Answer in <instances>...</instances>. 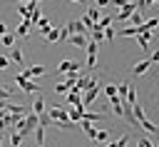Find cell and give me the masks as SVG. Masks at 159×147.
Returning <instances> with one entry per match:
<instances>
[{
  "instance_id": "obj_1",
  "label": "cell",
  "mask_w": 159,
  "mask_h": 147,
  "mask_svg": "<svg viewBox=\"0 0 159 147\" xmlns=\"http://www.w3.org/2000/svg\"><path fill=\"white\" fill-rule=\"evenodd\" d=\"M47 117L52 120V127H57V130H72L75 127V122L70 120V115H67V110L65 107H50L47 110Z\"/></svg>"
},
{
  "instance_id": "obj_2",
  "label": "cell",
  "mask_w": 159,
  "mask_h": 147,
  "mask_svg": "<svg viewBox=\"0 0 159 147\" xmlns=\"http://www.w3.org/2000/svg\"><path fill=\"white\" fill-rule=\"evenodd\" d=\"M70 70H82V62L67 57V60H62V62L57 65V75H65V72H70Z\"/></svg>"
},
{
  "instance_id": "obj_3",
  "label": "cell",
  "mask_w": 159,
  "mask_h": 147,
  "mask_svg": "<svg viewBox=\"0 0 159 147\" xmlns=\"http://www.w3.org/2000/svg\"><path fill=\"white\" fill-rule=\"evenodd\" d=\"M94 85H97V77H92V75H84V77H80V80H77L72 87H75V90L82 95L84 90H89V87H94Z\"/></svg>"
},
{
  "instance_id": "obj_4",
  "label": "cell",
  "mask_w": 159,
  "mask_h": 147,
  "mask_svg": "<svg viewBox=\"0 0 159 147\" xmlns=\"http://www.w3.org/2000/svg\"><path fill=\"white\" fill-rule=\"evenodd\" d=\"M97 45H99V42L89 40V42H87V47H84V50H87V67H89V70H92V67H97Z\"/></svg>"
},
{
  "instance_id": "obj_5",
  "label": "cell",
  "mask_w": 159,
  "mask_h": 147,
  "mask_svg": "<svg viewBox=\"0 0 159 147\" xmlns=\"http://www.w3.org/2000/svg\"><path fill=\"white\" fill-rule=\"evenodd\" d=\"M15 85H17L20 90H25L27 95H32V92H42V90H40V85H37V82H32V80H20V77H15Z\"/></svg>"
},
{
  "instance_id": "obj_6",
  "label": "cell",
  "mask_w": 159,
  "mask_h": 147,
  "mask_svg": "<svg viewBox=\"0 0 159 147\" xmlns=\"http://www.w3.org/2000/svg\"><path fill=\"white\" fill-rule=\"evenodd\" d=\"M99 90H102V85H94V87H89V90H84L82 92V105L84 107H89L94 100H97V95H99Z\"/></svg>"
},
{
  "instance_id": "obj_7",
  "label": "cell",
  "mask_w": 159,
  "mask_h": 147,
  "mask_svg": "<svg viewBox=\"0 0 159 147\" xmlns=\"http://www.w3.org/2000/svg\"><path fill=\"white\" fill-rule=\"evenodd\" d=\"M134 10H137V2H134V0H129L124 7H119V10H117V17H119V22H127V20H129V15H132Z\"/></svg>"
},
{
  "instance_id": "obj_8",
  "label": "cell",
  "mask_w": 159,
  "mask_h": 147,
  "mask_svg": "<svg viewBox=\"0 0 159 147\" xmlns=\"http://www.w3.org/2000/svg\"><path fill=\"white\" fill-rule=\"evenodd\" d=\"M67 42H70V45H75V47H87V42H89V37H87L84 32H70V37H67Z\"/></svg>"
},
{
  "instance_id": "obj_9",
  "label": "cell",
  "mask_w": 159,
  "mask_h": 147,
  "mask_svg": "<svg viewBox=\"0 0 159 147\" xmlns=\"http://www.w3.org/2000/svg\"><path fill=\"white\" fill-rule=\"evenodd\" d=\"M149 67H152V60L147 57V60H142V62H137V65L132 67V75H134V77H139V75H144Z\"/></svg>"
},
{
  "instance_id": "obj_10",
  "label": "cell",
  "mask_w": 159,
  "mask_h": 147,
  "mask_svg": "<svg viewBox=\"0 0 159 147\" xmlns=\"http://www.w3.org/2000/svg\"><path fill=\"white\" fill-rule=\"evenodd\" d=\"M30 27H32V22H30V20H20L15 37H27V35H30Z\"/></svg>"
},
{
  "instance_id": "obj_11",
  "label": "cell",
  "mask_w": 159,
  "mask_h": 147,
  "mask_svg": "<svg viewBox=\"0 0 159 147\" xmlns=\"http://www.w3.org/2000/svg\"><path fill=\"white\" fill-rule=\"evenodd\" d=\"M149 40H152V30H147V32L137 35V42H139V47H142L144 52H149Z\"/></svg>"
},
{
  "instance_id": "obj_12",
  "label": "cell",
  "mask_w": 159,
  "mask_h": 147,
  "mask_svg": "<svg viewBox=\"0 0 159 147\" xmlns=\"http://www.w3.org/2000/svg\"><path fill=\"white\" fill-rule=\"evenodd\" d=\"M65 27H67L70 32H84V30H87V27L82 25V20H80V17H75V20H70V22H67Z\"/></svg>"
},
{
  "instance_id": "obj_13",
  "label": "cell",
  "mask_w": 159,
  "mask_h": 147,
  "mask_svg": "<svg viewBox=\"0 0 159 147\" xmlns=\"http://www.w3.org/2000/svg\"><path fill=\"white\" fill-rule=\"evenodd\" d=\"M32 112H35V115H45V100H42V92H40V97L32 100Z\"/></svg>"
},
{
  "instance_id": "obj_14",
  "label": "cell",
  "mask_w": 159,
  "mask_h": 147,
  "mask_svg": "<svg viewBox=\"0 0 159 147\" xmlns=\"http://www.w3.org/2000/svg\"><path fill=\"white\" fill-rule=\"evenodd\" d=\"M89 30H92V37H89V40H94V42H99V40H104V27H99V25L94 22V25H92Z\"/></svg>"
},
{
  "instance_id": "obj_15",
  "label": "cell",
  "mask_w": 159,
  "mask_h": 147,
  "mask_svg": "<svg viewBox=\"0 0 159 147\" xmlns=\"http://www.w3.org/2000/svg\"><path fill=\"white\" fill-rule=\"evenodd\" d=\"M22 60H25V55H22V50L12 45V52H10V62H17V65H22Z\"/></svg>"
},
{
  "instance_id": "obj_16",
  "label": "cell",
  "mask_w": 159,
  "mask_h": 147,
  "mask_svg": "<svg viewBox=\"0 0 159 147\" xmlns=\"http://www.w3.org/2000/svg\"><path fill=\"white\" fill-rule=\"evenodd\" d=\"M30 12H32V10H30V5H27V2H17V15H20L22 20H27V17H30Z\"/></svg>"
},
{
  "instance_id": "obj_17",
  "label": "cell",
  "mask_w": 159,
  "mask_h": 147,
  "mask_svg": "<svg viewBox=\"0 0 159 147\" xmlns=\"http://www.w3.org/2000/svg\"><path fill=\"white\" fill-rule=\"evenodd\" d=\"M119 35H122V37H137V35H139V25H129V27H124Z\"/></svg>"
},
{
  "instance_id": "obj_18",
  "label": "cell",
  "mask_w": 159,
  "mask_h": 147,
  "mask_svg": "<svg viewBox=\"0 0 159 147\" xmlns=\"http://www.w3.org/2000/svg\"><path fill=\"white\" fill-rule=\"evenodd\" d=\"M77 80H80V70H70V72H65V82H67L70 87H72Z\"/></svg>"
},
{
  "instance_id": "obj_19",
  "label": "cell",
  "mask_w": 159,
  "mask_h": 147,
  "mask_svg": "<svg viewBox=\"0 0 159 147\" xmlns=\"http://www.w3.org/2000/svg\"><path fill=\"white\" fill-rule=\"evenodd\" d=\"M132 137L129 135H122L119 140H112V142H107V147H127V142H129Z\"/></svg>"
},
{
  "instance_id": "obj_20",
  "label": "cell",
  "mask_w": 159,
  "mask_h": 147,
  "mask_svg": "<svg viewBox=\"0 0 159 147\" xmlns=\"http://www.w3.org/2000/svg\"><path fill=\"white\" fill-rule=\"evenodd\" d=\"M129 25H142L144 22V17H142V10H134L132 15H129V20H127Z\"/></svg>"
},
{
  "instance_id": "obj_21",
  "label": "cell",
  "mask_w": 159,
  "mask_h": 147,
  "mask_svg": "<svg viewBox=\"0 0 159 147\" xmlns=\"http://www.w3.org/2000/svg\"><path fill=\"white\" fill-rule=\"evenodd\" d=\"M37 27H40V35H47V32L52 30V25H50V20H47L45 15H42V20L37 22Z\"/></svg>"
},
{
  "instance_id": "obj_22",
  "label": "cell",
  "mask_w": 159,
  "mask_h": 147,
  "mask_svg": "<svg viewBox=\"0 0 159 147\" xmlns=\"http://www.w3.org/2000/svg\"><path fill=\"white\" fill-rule=\"evenodd\" d=\"M27 20H30V22H32V25H37V22H40V20H42V10H40V5H37V7H35V10H32V12H30V17H27Z\"/></svg>"
},
{
  "instance_id": "obj_23",
  "label": "cell",
  "mask_w": 159,
  "mask_h": 147,
  "mask_svg": "<svg viewBox=\"0 0 159 147\" xmlns=\"http://www.w3.org/2000/svg\"><path fill=\"white\" fill-rule=\"evenodd\" d=\"M0 45H5V47H12V45H15V35H10V32L0 35Z\"/></svg>"
},
{
  "instance_id": "obj_24",
  "label": "cell",
  "mask_w": 159,
  "mask_h": 147,
  "mask_svg": "<svg viewBox=\"0 0 159 147\" xmlns=\"http://www.w3.org/2000/svg\"><path fill=\"white\" fill-rule=\"evenodd\" d=\"M82 120H89V122L94 125L97 120H102V112H87V110H84V112H82Z\"/></svg>"
},
{
  "instance_id": "obj_25",
  "label": "cell",
  "mask_w": 159,
  "mask_h": 147,
  "mask_svg": "<svg viewBox=\"0 0 159 147\" xmlns=\"http://www.w3.org/2000/svg\"><path fill=\"white\" fill-rule=\"evenodd\" d=\"M35 142H37V145H45V127H42V125L35 127Z\"/></svg>"
},
{
  "instance_id": "obj_26",
  "label": "cell",
  "mask_w": 159,
  "mask_h": 147,
  "mask_svg": "<svg viewBox=\"0 0 159 147\" xmlns=\"http://www.w3.org/2000/svg\"><path fill=\"white\" fill-rule=\"evenodd\" d=\"M15 97V92L10 90V87H5L2 82H0V100H12Z\"/></svg>"
},
{
  "instance_id": "obj_27",
  "label": "cell",
  "mask_w": 159,
  "mask_h": 147,
  "mask_svg": "<svg viewBox=\"0 0 159 147\" xmlns=\"http://www.w3.org/2000/svg\"><path fill=\"white\" fill-rule=\"evenodd\" d=\"M45 37H47V40H45L47 45H50V42H57V37H60V27H52V30H50Z\"/></svg>"
},
{
  "instance_id": "obj_28",
  "label": "cell",
  "mask_w": 159,
  "mask_h": 147,
  "mask_svg": "<svg viewBox=\"0 0 159 147\" xmlns=\"http://www.w3.org/2000/svg\"><path fill=\"white\" fill-rule=\"evenodd\" d=\"M127 90H129V85H127V82H117V95H119L122 100L127 97Z\"/></svg>"
},
{
  "instance_id": "obj_29",
  "label": "cell",
  "mask_w": 159,
  "mask_h": 147,
  "mask_svg": "<svg viewBox=\"0 0 159 147\" xmlns=\"http://www.w3.org/2000/svg\"><path fill=\"white\" fill-rule=\"evenodd\" d=\"M94 142H109V132H107V130H97Z\"/></svg>"
},
{
  "instance_id": "obj_30",
  "label": "cell",
  "mask_w": 159,
  "mask_h": 147,
  "mask_svg": "<svg viewBox=\"0 0 159 147\" xmlns=\"http://www.w3.org/2000/svg\"><path fill=\"white\" fill-rule=\"evenodd\" d=\"M20 142H22V135L15 130V132L10 135V145H12V147H20Z\"/></svg>"
},
{
  "instance_id": "obj_31",
  "label": "cell",
  "mask_w": 159,
  "mask_h": 147,
  "mask_svg": "<svg viewBox=\"0 0 159 147\" xmlns=\"http://www.w3.org/2000/svg\"><path fill=\"white\" fill-rule=\"evenodd\" d=\"M102 90H104V95H107V97H112V95H117V82H112V85H104Z\"/></svg>"
},
{
  "instance_id": "obj_32",
  "label": "cell",
  "mask_w": 159,
  "mask_h": 147,
  "mask_svg": "<svg viewBox=\"0 0 159 147\" xmlns=\"http://www.w3.org/2000/svg\"><path fill=\"white\" fill-rule=\"evenodd\" d=\"M137 147H154V142H152V137H139Z\"/></svg>"
},
{
  "instance_id": "obj_33",
  "label": "cell",
  "mask_w": 159,
  "mask_h": 147,
  "mask_svg": "<svg viewBox=\"0 0 159 147\" xmlns=\"http://www.w3.org/2000/svg\"><path fill=\"white\" fill-rule=\"evenodd\" d=\"M112 20H114V17L104 15V17H99V20H97V25H99V27H109V25H112Z\"/></svg>"
},
{
  "instance_id": "obj_34",
  "label": "cell",
  "mask_w": 159,
  "mask_h": 147,
  "mask_svg": "<svg viewBox=\"0 0 159 147\" xmlns=\"http://www.w3.org/2000/svg\"><path fill=\"white\" fill-rule=\"evenodd\" d=\"M67 90H70V85H67V82H57V85H55V92H57V95H65Z\"/></svg>"
},
{
  "instance_id": "obj_35",
  "label": "cell",
  "mask_w": 159,
  "mask_h": 147,
  "mask_svg": "<svg viewBox=\"0 0 159 147\" xmlns=\"http://www.w3.org/2000/svg\"><path fill=\"white\" fill-rule=\"evenodd\" d=\"M117 37V32H114V27L109 25V27H104V40H114Z\"/></svg>"
},
{
  "instance_id": "obj_36",
  "label": "cell",
  "mask_w": 159,
  "mask_h": 147,
  "mask_svg": "<svg viewBox=\"0 0 159 147\" xmlns=\"http://www.w3.org/2000/svg\"><path fill=\"white\" fill-rule=\"evenodd\" d=\"M67 37H70V30H67V27H60V37H57V42H67Z\"/></svg>"
},
{
  "instance_id": "obj_37",
  "label": "cell",
  "mask_w": 159,
  "mask_h": 147,
  "mask_svg": "<svg viewBox=\"0 0 159 147\" xmlns=\"http://www.w3.org/2000/svg\"><path fill=\"white\" fill-rule=\"evenodd\" d=\"M12 62H10V57H5V55H0V70H7Z\"/></svg>"
},
{
  "instance_id": "obj_38",
  "label": "cell",
  "mask_w": 159,
  "mask_h": 147,
  "mask_svg": "<svg viewBox=\"0 0 159 147\" xmlns=\"http://www.w3.org/2000/svg\"><path fill=\"white\" fill-rule=\"evenodd\" d=\"M134 2H137V10H144L149 5V0H134Z\"/></svg>"
},
{
  "instance_id": "obj_39",
  "label": "cell",
  "mask_w": 159,
  "mask_h": 147,
  "mask_svg": "<svg viewBox=\"0 0 159 147\" xmlns=\"http://www.w3.org/2000/svg\"><path fill=\"white\" fill-rule=\"evenodd\" d=\"M127 2H129V0H112V5H114V7H117V10H119V7H124V5H127Z\"/></svg>"
},
{
  "instance_id": "obj_40",
  "label": "cell",
  "mask_w": 159,
  "mask_h": 147,
  "mask_svg": "<svg viewBox=\"0 0 159 147\" xmlns=\"http://www.w3.org/2000/svg\"><path fill=\"white\" fill-rule=\"evenodd\" d=\"M149 60H152V62H159V50H154V52L149 55Z\"/></svg>"
},
{
  "instance_id": "obj_41",
  "label": "cell",
  "mask_w": 159,
  "mask_h": 147,
  "mask_svg": "<svg viewBox=\"0 0 159 147\" xmlns=\"http://www.w3.org/2000/svg\"><path fill=\"white\" fill-rule=\"evenodd\" d=\"M109 2H112V0H94V5H97V7H104V5H109Z\"/></svg>"
},
{
  "instance_id": "obj_42",
  "label": "cell",
  "mask_w": 159,
  "mask_h": 147,
  "mask_svg": "<svg viewBox=\"0 0 159 147\" xmlns=\"http://www.w3.org/2000/svg\"><path fill=\"white\" fill-rule=\"evenodd\" d=\"M7 32V27H5V22H0V35H5Z\"/></svg>"
},
{
  "instance_id": "obj_43",
  "label": "cell",
  "mask_w": 159,
  "mask_h": 147,
  "mask_svg": "<svg viewBox=\"0 0 159 147\" xmlns=\"http://www.w3.org/2000/svg\"><path fill=\"white\" fill-rule=\"evenodd\" d=\"M0 147H2V130H0Z\"/></svg>"
},
{
  "instance_id": "obj_44",
  "label": "cell",
  "mask_w": 159,
  "mask_h": 147,
  "mask_svg": "<svg viewBox=\"0 0 159 147\" xmlns=\"http://www.w3.org/2000/svg\"><path fill=\"white\" fill-rule=\"evenodd\" d=\"M152 2H159V0H149V5H152Z\"/></svg>"
},
{
  "instance_id": "obj_45",
  "label": "cell",
  "mask_w": 159,
  "mask_h": 147,
  "mask_svg": "<svg viewBox=\"0 0 159 147\" xmlns=\"http://www.w3.org/2000/svg\"><path fill=\"white\" fill-rule=\"evenodd\" d=\"M17 2H27V0H17Z\"/></svg>"
},
{
  "instance_id": "obj_46",
  "label": "cell",
  "mask_w": 159,
  "mask_h": 147,
  "mask_svg": "<svg viewBox=\"0 0 159 147\" xmlns=\"http://www.w3.org/2000/svg\"><path fill=\"white\" fill-rule=\"evenodd\" d=\"M37 147H45V145H37Z\"/></svg>"
},
{
  "instance_id": "obj_47",
  "label": "cell",
  "mask_w": 159,
  "mask_h": 147,
  "mask_svg": "<svg viewBox=\"0 0 159 147\" xmlns=\"http://www.w3.org/2000/svg\"><path fill=\"white\" fill-rule=\"evenodd\" d=\"M37 2H42V0H37Z\"/></svg>"
}]
</instances>
